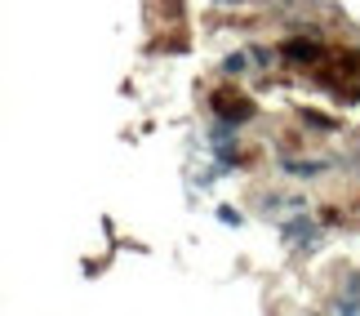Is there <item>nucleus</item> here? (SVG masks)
Returning <instances> with one entry per match:
<instances>
[{
  "label": "nucleus",
  "mask_w": 360,
  "mask_h": 316,
  "mask_svg": "<svg viewBox=\"0 0 360 316\" xmlns=\"http://www.w3.org/2000/svg\"><path fill=\"white\" fill-rule=\"evenodd\" d=\"M245 67H249V63H245V53H231V58L223 63V72H227V76H245Z\"/></svg>",
  "instance_id": "3"
},
{
  "label": "nucleus",
  "mask_w": 360,
  "mask_h": 316,
  "mask_svg": "<svg viewBox=\"0 0 360 316\" xmlns=\"http://www.w3.org/2000/svg\"><path fill=\"white\" fill-rule=\"evenodd\" d=\"M334 312H360V294H347V298H334Z\"/></svg>",
  "instance_id": "4"
},
{
  "label": "nucleus",
  "mask_w": 360,
  "mask_h": 316,
  "mask_svg": "<svg viewBox=\"0 0 360 316\" xmlns=\"http://www.w3.org/2000/svg\"><path fill=\"white\" fill-rule=\"evenodd\" d=\"M285 53H289V58H316L321 49H316V45H302V40H294V45H289Z\"/></svg>",
  "instance_id": "2"
},
{
  "label": "nucleus",
  "mask_w": 360,
  "mask_h": 316,
  "mask_svg": "<svg viewBox=\"0 0 360 316\" xmlns=\"http://www.w3.org/2000/svg\"><path fill=\"white\" fill-rule=\"evenodd\" d=\"M218 112H223V120L240 125V120L254 116V103H245V99H231V94H223V99H218Z\"/></svg>",
  "instance_id": "1"
},
{
  "label": "nucleus",
  "mask_w": 360,
  "mask_h": 316,
  "mask_svg": "<svg viewBox=\"0 0 360 316\" xmlns=\"http://www.w3.org/2000/svg\"><path fill=\"white\" fill-rule=\"evenodd\" d=\"M218 218H223V223L231 227V223H240V214L236 210H231V205H223V210H218Z\"/></svg>",
  "instance_id": "5"
}]
</instances>
